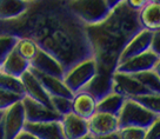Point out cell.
<instances>
[{"mask_svg":"<svg viewBox=\"0 0 160 139\" xmlns=\"http://www.w3.org/2000/svg\"><path fill=\"white\" fill-rule=\"evenodd\" d=\"M112 91L124 95L125 98H132L135 95L151 93L144 85L137 80L132 75L117 72L112 75Z\"/></svg>","mask_w":160,"mask_h":139,"instance_id":"cell-10","label":"cell"},{"mask_svg":"<svg viewBox=\"0 0 160 139\" xmlns=\"http://www.w3.org/2000/svg\"><path fill=\"white\" fill-rule=\"evenodd\" d=\"M112 75L113 73L98 70L97 75L82 89V91L88 92L98 103L100 99H102L105 95L112 92Z\"/></svg>","mask_w":160,"mask_h":139,"instance_id":"cell-17","label":"cell"},{"mask_svg":"<svg viewBox=\"0 0 160 139\" xmlns=\"http://www.w3.org/2000/svg\"><path fill=\"white\" fill-rule=\"evenodd\" d=\"M31 72L35 75V78L39 80L41 86L44 87L46 93L50 97H64V98H70L72 99L73 93L71 92L68 87L64 84L62 79L57 78V77H52V75H45L42 72H39L37 70L31 69Z\"/></svg>","mask_w":160,"mask_h":139,"instance_id":"cell-14","label":"cell"},{"mask_svg":"<svg viewBox=\"0 0 160 139\" xmlns=\"http://www.w3.org/2000/svg\"><path fill=\"white\" fill-rule=\"evenodd\" d=\"M125 99L126 98L124 95H119V93H115V92L112 91L111 93L105 95L102 99H100L97 103V111L118 116Z\"/></svg>","mask_w":160,"mask_h":139,"instance_id":"cell-23","label":"cell"},{"mask_svg":"<svg viewBox=\"0 0 160 139\" xmlns=\"http://www.w3.org/2000/svg\"><path fill=\"white\" fill-rule=\"evenodd\" d=\"M20 80L22 83V87H24V92L25 95L30 97L31 99L38 101L40 104L45 105L47 107L52 109L51 105V97L44 90V87L41 86V84L39 83V80L35 78V75L31 72V70L28 69L27 71H25L21 77Z\"/></svg>","mask_w":160,"mask_h":139,"instance_id":"cell-13","label":"cell"},{"mask_svg":"<svg viewBox=\"0 0 160 139\" xmlns=\"http://www.w3.org/2000/svg\"><path fill=\"white\" fill-rule=\"evenodd\" d=\"M97 111V100L86 91H79L72 97V112L84 119H88Z\"/></svg>","mask_w":160,"mask_h":139,"instance_id":"cell-19","label":"cell"},{"mask_svg":"<svg viewBox=\"0 0 160 139\" xmlns=\"http://www.w3.org/2000/svg\"><path fill=\"white\" fill-rule=\"evenodd\" d=\"M30 67L33 70H37L39 72H42L45 75L60 78V79H62V75L65 72L62 66L52 55L46 53L45 51L42 50H40L37 57L30 63Z\"/></svg>","mask_w":160,"mask_h":139,"instance_id":"cell-18","label":"cell"},{"mask_svg":"<svg viewBox=\"0 0 160 139\" xmlns=\"http://www.w3.org/2000/svg\"><path fill=\"white\" fill-rule=\"evenodd\" d=\"M78 139H95V137L94 136H92L91 133H87V134H85V136H82V137H80V138H78Z\"/></svg>","mask_w":160,"mask_h":139,"instance_id":"cell-38","label":"cell"},{"mask_svg":"<svg viewBox=\"0 0 160 139\" xmlns=\"http://www.w3.org/2000/svg\"><path fill=\"white\" fill-rule=\"evenodd\" d=\"M28 69H30V64L15 50L12 51L10 54L6 57V59L2 61V64L0 65L1 72L17 77V78H20L21 75Z\"/></svg>","mask_w":160,"mask_h":139,"instance_id":"cell-21","label":"cell"},{"mask_svg":"<svg viewBox=\"0 0 160 139\" xmlns=\"http://www.w3.org/2000/svg\"><path fill=\"white\" fill-rule=\"evenodd\" d=\"M152 93H160V75L155 71H145L132 75Z\"/></svg>","mask_w":160,"mask_h":139,"instance_id":"cell-25","label":"cell"},{"mask_svg":"<svg viewBox=\"0 0 160 139\" xmlns=\"http://www.w3.org/2000/svg\"><path fill=\"white\" fill-rule=\"evenodd\" d=\"M27 8L24 0H0V20H11L18 18Z\"/></svg>","mask_w":160,"mask_h":139,"instance_id":"cell-22","label":"cell"},{"mask_svg":"<svg viewBox=\"0 0 160 139\" xmlns=\"http://www.w3.org/2000/svg\"><path fill=\"white\" fill-rule=\"evenodd\" d=\"M18 38L12 34H0V65L6 59V57L14 50Z\"/></svg>","mask_w":160,"mask_h":139,"instance_id":"cell-28","label":"cell"},{"mask_svg":"<svg viewBox=\"0 0 160 139\" xmlns=\"http://www.w3.org/2000/svg\"><path fill=\"white\" fill-rule=\"evenodd\" d=\"M0 71H1V70H0Z\"/></svg>","mask_w":160,"mask_h":139,"instance_id":"cell-43","label":"cell"},{"mask_svg":"<svg viewBox=\"0 0 160 139\" xmlns=\"http://www.w3.org/2000/svg\"><path fill=\"white\" fill-rule=\"evenodd\" d=\"M22 97L24 95L0 89V111H5L6 109H8L13 104L20 101L22 99Z\"/></svg>","mask_w":160,"mask_h":139,"instance_id":"cell-31","label":"cell"},{"mask_svg":"<svg viewBox=\"0 0 160 139\" xmlns=\"http://www.w3.org/2000/svg\"><path fill=\"white\" fill-rule=\"evenodd\" d=\"M144 139H160V118L154 120L146 129L145 138Z\"/></svg>","mask_w":160,"mask_h":139,"instance_id":"cell-32","label":"cell"},{"mask_svg":"<svg viewBox=\"0 0 160 139\" xmlns=\"http://www.w3.org/2000/svg\"><path fill=\"white\" fill-rule=\"evenodd\" d=\"M124 1L131 10L135 11V12H139L144 6H146L150 3L148 0H124Z\"/></svg>","mask_w":160,"mask_h":139,"instance_id":"cell-33","label":"cell"},{"mask_svg":"<svg viewBox=\"0 0 160 139\" xmlns=\"http://www.w3.org/2000/svg\"><path fill=\"white\" fill-rule=\"evenodd\" d=\"M0 139H4V134H2V127H1V121H0Z\"/></svg>","mask_w":160,"mask_h":139,"instance_id":"cell-39","label":"cell"},{"mask_svg":"<svg viewBox=\"0 0 160 139\" xmlns=\"http://www.w3.org/2000/svg\"><path fill=\"white\" fill-rule=\"evenodd\" d=\"M86 32L98 70L113 73L127 40L108 32L101 24L86 26Z\"/></svg>","mask_w":160,"mask_h":139,"instance_id":"cell-2","label":"cell"},{"mask_svg":"<svg viewBox=\"0 0 160 139\" xmlns=\"http://www.w3.org/2000/svg\"><path fill=\"white\" fill-rule=\"evenodd\" d=\"M159 41H160V32L157 31L153 33V38H152V43H151V51H153L157 54H160V47H159Z\"/></svg>","mask_w":160,"mask_h":139,"instance_id":"cell-34","label":"cell"},{"mask_svg":"<svg viewBox=\"0 0 160 139\" xmlns=\"http://www.w3.org/2000/svg\"><path fill=\"white\" fill-rule=\"evenodd\" d=\"M138 20L144 30L151 32L160 31V4L148 3L138 12Z\"/></svg>","mask_w":160,"mask_h":139,"instance_id":"cell-20","label":"cell"},{"mask_svg":"<svg viewBox=\"0 0 160 139\" xmlns=\"http://www.w3.org/2000/svg\"><path fill=\"white\" fill-rule=\"evenodd\" d=\"M98 72V66L93 57L86 58L64 72L62 81L74 95L85 87Z\"/></svg>","mask_w":160,"mask_h":139,"instance_id":"cell-5","label":"cell"},{"mask_svg":"<svg viewBox=\"0 0 160 139\" xmlns=\"http://www.w3.org/2000/svg\"><path fill=\"white\" fill-rule=\"evenodd\" d=\"M2 114H4V111H0V121H1V118H2Z\"/></svg>","mask_w":160,"mask_h":139,"instance_id":"cell-41","label":"cell"},{"mask_svg":"<svg viewBox=\"0 0 160 139\" xmlns=\"http://www.w3.org/2000/svg\"><path fill=\"white\" fill-rule=\"evenodd\" d=\"M135 103L141 105L142 107L148 110L154 114L160 116V95L159 93H145V95H135L131 98Z\"/></svg>","mask_w":160,"mask_h":139,"instance_id":"cell-26","label":"cell"},{"mask_svg":"<svg viewBox=\"0 0 160 139\" xmlns=\"http://www.w3.org/2000/svg\"><path fill=\"white\" fill-rule=\"evenodd\" d=\"M158 118H160V116L146 110L131 98H126L118 113L119 129L125 126H137L147 129Z\"/></svg>","mask_w":160,"mask_h":139,"instance_id":"cell-6","label":"cell"},{"mask_svg":"<svg viewBox=\"0 0 160 139\" xmlns=\"http://www.w3.org/2000/svg\"><path fill=\"white\" fill-rule=\"evenodd\" d=\"M60 125L65 139H78L88 133L87 120L73 112L62 116L60 119Z\"/></svg>","mask_w":160,"mask_h":139,"instance_id":"cell-15","label":"cell"},{"mask_svg":"<svg viewBox=\"0 0 160 139\" xmlns=\"http://www.w3.org/2000/svg\"><path fill=\"white\" fill-rule=\"evenodd\" d=\"M87 127H88V133L94 137L117 132L119 130L118 116L95 111L87 119Z\"/></svg>","mask_w":160,"mask_h":139,"instance_id":"cell-11","label":"cell"},{"mask_svg":"<svg viewBox=\"0 0 160 139\" xmlns=\"http://www.w3.org/2000/svg\"><path fill=\"white\" fill-rule=\"evenodd\" d=\"M160 64V54H157L153 51H146L139 55L132 57L126 61L117 65L114 71L122 72L127 75H135L145 71H151Z\"/></svg>","mask_w":160,"mask_h":139,"instance_id":"cell-8","label":"cell"},{"mask_svg":"<svg viewBox=\"0 0 160 139\" xmlns=\"http://www.w3.org/2000/svg\"><path fill=\"white\" fill-rule=\"evenodd\" d=\"M25 123L24 107L20 100L4 111L2 118H1L4 139H14L24 130Z\"/></svg>","mask_w":160,"mask_h":139,"instance_id":"cell-7","label":"cell"},{"mask_svg":"<svg viewBox=\"0 0 160 139\" xmlns=\"http://www.w3.org/2000/svg\"><path fill=\"white\" fill-rule=\"evenodd\" d=\"M24 130L34 136L37 139H65L59 121H45V123H27Z\"/></svg>","mask_w":160,"mask_h":139,"instance_id":"cell-16","label":"cell"},{"mask_svg":"<svg viewBox=\"0 0 160 139\" xmlns=\"http://www.w3.org/2000/svg\"><path fill=\"white\" fill-rule=\"evenodd\" d=\"M146 129L137 126H125L118 130L119 139H144Z\"/></svg>","mask_w":160,"mask_h":139,"instance_id":"cell-30","label":"cell"},{"mask_svg":"<svg viewBox=\"0 0 160 139\" xmlns=\"http://www.w3.org/2000/svg\"><path fill=\"white\" fill-rule=\"evenodd\" d=\"M0 89L14 92V93H18L20 95H25L22 83H21L20 78L6 75L1 71H0Z\"/></svg>","mask_w":160,"mask_h":139,"instance_id":"cell-27","label":"cell"},{"mask_svg":"<svg viewBox=\"0 0 160 139\" xmlns=\"http://www.w3.org/2000/svg\"><path fill=\"white\" fill-rule=\"evenodd\" d=\"M24 1H26V3H30V1H33V0H24Z\"/></svg>","mask_w":160,"mask_h":139,"instance_id":"cell-42","label":"cell"},{"mask_svg":"<svg viewBox=\"0 0 160 139\" xmlns=\"http://www.w3.org/2000/svg\"><path fill=\"white\" fill-rule=\"evenodd\" d=\"M95 139H119V136H118V131H117V132H113V133L100 136V137H95Z\"/></svg>","mask_w":160,"mask_h":139,"instance_id":"cell-36","label":"cell"},{"mask_svg":"<svg viewBox=\"0 0 160 139\" xmlns=\"http://www.w3.org/2000/svg\"><path fill=\"white\" fill-rule=\"evenodd\" d=\"M121 1H124V0H106V3H107V6L110 7V10L112 8V7H114L115 5H118L119 3H121Z\"/></svg>","mask_w":160,"mask_h":139,"instance_id":"cell-37","label":"cell"},{"mask_svg":"<svg viewBox=\"0 0 160 139\" xmlns=\"http://www.w3.org/2000/svg\"><path fill=\"white\" fill-rule=\"evenodd\" d=\"M14 50L30 64L39 53L40 49L34 40L30 39V38H18L17 43H15Z\"/></svg>","mask_w":160,"mask_h":139,"instance_id":"cell-24","label":"cell"},{"mask_svg":"<svg viewBox=\"0 0 160 139\" xmlns=\"http://www.w3.org/2000/svg\"><path fill=\"white\" fill-rule=\"evenodd\" d=\"M153 33L154 32H151V31L142 28L137 34L133 35L124 46V49H122V51H121V53L119 55L118 64L122 63V61H126V60L132 58V57L139 55L150 50Z\"/></svg>","mask_w":160,"mask_h":139,"instance_id":"cell-12","label":"cell"},{"mask_svg":"<svg viewBox=\"0 0 160 139\" xmlns=\"http://www.w3.org/2000/svg\"><path fill=\"white\" fill-rule=\"evenodd\" d=\"M68 0H33L18 18L0 20V34L30 38L38 46L53 39L61 31L82 24L71 13Z\"/></svg>","mask_w":160,"mask_h":139,"instance_id":"cell-1","label":"cell"},{"mask_svg":"<svg viewBox=\"0 0 160 139\" xmlns=\"http://www.w3.org/2000/svg\"><path fill=\"white\" fill-rule=\"evenodd\" d=\"M14 139H37L34 137V136H32L31 133H28L27 131H25V130H22L21 132H20L17 137H15Z\"/></svg>","mask_w":160,"mask_h":139,"instance_id":"cell-35","label":"cell"},{"mask_svg":"<svg viewBox=\"0 0 160 139\" xmlns=\"http://www.w3.org/2000/svg\"><path fill=\"white\" fill-rule=\"evenodd\" d=\"M150 3H157V4H160V0H148Z\"/></svg>","mask_w":160,"mask_h":139,"instance_id":"cell-40","label":"cell"},{"mask_svg":"<svg viewBox=\"0 0 160 139\" xmlns=\"http://www.w3.org/2000/svg\"><path fill=\"white\" fill-rule=\"evenodd\" d=\"M51 105H52V109L61 117L72 112V99L70 98L51 97Z\"/></svg>","mask_w":160,"mask_h":139,"instance_id":"cell-29","label":"cell"},{"mask_svg":"<svg viewBox=\"0 0 160 139\" xmlns=\"http://www.w3.org/2000/svg\"><path fill=\"white\" fill-rule=\"evenodd\" d=\"M100 24L105 30L127 41L142 30L138 20V12L131 10L125 1L112 7L105 20Z\"/></svg>","mask_w":160,"mask_h":139,"instance_id":"cell-3","label":"cell"},{"mask_svg":"<svg viewBox=\"0 0 160 139\" xmlns=\"http://www.w3.org/2000/svg\"><path fill=\"white\" fill-rule=\"evenodd\" d=\"M21 103H22V107H24L25 120L27 123L59 121L61 119V116L57 113L53 109L47 107L45 105L31 99L30 97H27V95L22 97Z\"/></svg>","mask_w":160,"mask_h":139,"instance_id":"cell-9","label":"cell"},{"mask_svg":"<svg viewBox=\"0 0 160 139\" xmlns=\"http://www.w3.org/2000/svg\"><path fill=\"white\" fill-rule=\"evenodd\" d=\"M67 5L71 13L85 26L100 24L110 12L106 0H68Z\"/></svg>","mask_w":160,"mask_h":139,"instance_id":"cell-4","label":"cell"}]
</instances>
